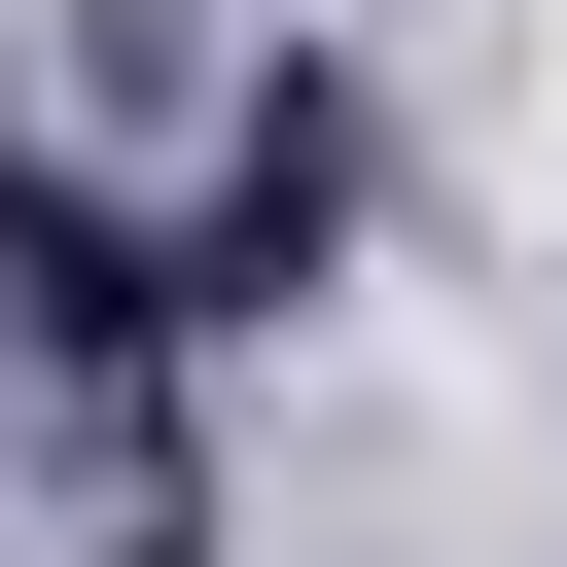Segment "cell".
I'll return each mask as SVG.
<instances>
[{"label": "cell", "mask_w": 567, "mask_h": 567, "mask_svg": "<svg viewBox=\"0 0 567 567\" xmlns=\"http://www.w3.org/2000/svg\"><path fill=\"white\" fill-rule=\"evenodd\" d=\"M319 284H354V71H248V142H213V213L142 248V319L248 354V319H319Z\"/></svg>", "instance_id": "6da1fadb"}]
</instances>
